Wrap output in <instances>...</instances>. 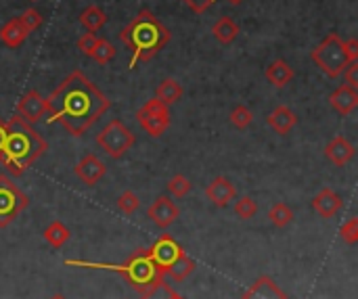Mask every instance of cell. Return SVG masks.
<instances>
[{
  "mask_svg": "<svg viewBox=\"0 0 358 299\" xmlns=\"http://www.w3.org/2000/svg\"><path fill=\"white\" fill-rule=\"evenodd\" d=\"M227 3H229V5H235V7H237V5H241V3H243V0H227Z\"/></svg>",
  "mask_w": 358,
  "mask_h": 299,
  "instance_id": "cell-40",
  "label": "cell"
},
{
  "mask_svg": "<svg viewBox=\"0 0 358 299\" xmlns=\"http://www.w3.org/2000/svg\"><path fill=\"white\" fill-rule=\"evenodd\" d=\"M67 266H80L93 270H109L124 276L136 293L147 291L149 287L164 280V274L156 266L149 249H136L124 264H103V262H86V260H65Z\"/></svg>",
  "mask_w": 358,
  "mask_h": 299,
  "instance_id": "cell-4",
  "label": "cell"
},
{
  "mask_svg": "<svg viewBox=\"0 0 358 299\" xmlns=\"http://www.w3.org/2000/svg\"><path fill=\"white\" fill-rule=\"evenodd\" d=\"M134 134L128 126H124L120 119H111L99 134H97V144L103 148V151L113 157L120 160L124 157L130 148L134 146Z\"/></svg>",
  "mask_w": 358,
  "mask_h": 299,
  "instance_id": "cell-7",
  "label": "cell"
},
{
  "mask_svg": "<svg viewBox=\"0 0 358 299\" xmlns=\"http://www.w3.org/2000/svg\"><path fill=\"white\" fill-rule=\"evenodd\" d=\"M166 189H168V193H170L172 197H176V199H182V197H187V195L191 193L193 184H191V180H189L187 176H182V174H176L174 178H170V180H168Z\"/></svg>",
  "mask_w": 358,
  "mask_h": 299,
  "instance_id": "cell-29",
  "label": "cell"
},
{
  "mask_svg": "<svg viewBox=\"0 0 358 299\" xmlns=\"http://www.w3.org/2000/svg\"><path fill=\"white\" fill-rule=\"evenodd\" d=\"M136 122L147 130L149 136H162L170 126V109L158 99H151L136 111Z\"/></svg>",
  "mask_w": 358,
  "mask_h": 299,
  "instance_id": "cell-8",
  "label": "cell"
},
{
  "mask_svg": "<svg viewBox=\"0 0 358 299\" xmlns=\"http://www.w3.org/2000/svg\"><path fill=\"white\" fill-rule=\"evenodd\" d=\"M9 134L3 148V164L11 176H23L28 168H32L46 151L48 142L42 134H38L32 124L23 122L21 117H11L9 122Z\"/></svg>",
  "mask_w": 358,
  "mask_h": 299,
  "instance_id": "cell-2",
  "label": "cell"
},
{
  "mask_svg": "<svg viewBox=\"0 0 358 299\" xmlns=\"http://www.w3.org/2000/svg\"><path fill=\"white\" fill-rule=\"evenodd\" d=\"M310 59L314 65L325 73L327 78H337L343 73V69L350 63V57L346 52V44L337 34H329L321 44L314 46L310 52Z\"/></svg>",
  "mask_w": 358,
  "mask_h": 299,
  "instance_id": "cell-5",
  "label": "cell"
},
{
  "mask_svg": "<svg viewBox=\"0 0 358 299\" xmlns=\"http://www.w3.org/2000/svg\"><path fill=\"white\" fill-rule=\"evenodd\" d=\"M195 268H197V264L187 255V251L166 270V276H170L174 282H182V280H187L193 272H195Z\"/></svg>",
  "mask_w": 358,
  "mask_h": 299,
  "instance_id": "cell-25",
  "label": "cell"
},
{
  "mask_svg": "<svg viewBox=\"0 0 358 299\" xmlns=\"http://www.w3.org/2000/svg\"><path fill=\"white\" fill-rule=\"evenodd\" d=\"M229 119H231V124H233L237 130H245V128H249V126H252V122H254V113H252V109H249V107H245V105H237V107L231 111Z\"/></svg>",
  "mask_w": 358,
  "mask_h": 299,
  "instance_id": "cell-30",
  "label": "cell"
},
{
  "mask_svg": "<svg viewBox=\"0 0 358 299\" xmlns=\"http://www.w3.org/2000/svg\"><path fill=\"white\" fill-rule=\"evenodd\" d=\"M182 86H180V82L178 80H174V78H166L160 86H158V90H156V99L158 101H162L164 105H174V103H178L180 99H182Z\"/></svg>",
  "mask_w": 358,
  "mask_h": 299,
  "instance_id": "cell-23",
  "label": "cell"
},
{
  "mask_svg": "<svg viewBox=\"0 0 358 299\" xmlns=\"http://www.w3.org/2000/svg\"><path fill=\"white\" fill-rule=\"evenodd\" d=\"M97 40H99V36H97V34L86 32L84 36H80V38H78V50H82L86 57H91V52H93V48H95V44H97Z\"/></svg>",
  "mask_w": 358,
  "mask_h": 299,
  "instance_id": "cell-35",
  "label": "cell"
},
{
  "mask_svg": "<svg viewBox=\"0 0 358 299\" xmlns=\"http://www.w3.org/2000/svg\"><path fill=\"white\" fill-rule=\"evenodd\" d=\"M50 299H65L63 295H55V297H50Z\"/></svg>",
  "mask_w": 358,
  "mask_h": 299,
  "instance_id": "cell-41",
  "label": "cell"
},
{
  "mask_svg": "<svg viewBox=\"0 0 358 299\" xmlns=\"http://www.w3.org/2000/svg\"><path fill=\"white\" fill-rule=\"evenodd\" d=\"M138 295H140V299H176L180 293H176L174 287H170L166 280H160L158 284L149 287L147 291H142Z\"/></svg>",
  "mask_w": 358,
  "mask_h": 299,
  "instance_id": "cell-27",
  "label": "cell"
},
{
  "mask_svg": "<svg viewBox=\"0 0 358 299\" xmlns=\"http://www.w3.org/2000/svg\"><path fill=\"white\" fill-rule=\"evenodd\" d=\"M258 213V205L252 197H241L235 201V215L241 220H252Z\"/></svg>",
  "mask_w": 358,
  "mask_h": 299,
  "instance_id": "cell-31",
  "label": "cell"
},
{
  "mask_svg": "<svg viewBox=\"0 0 358 299\" xmlns=\"http://www.w3.org/2000/svg\"><path fill=\"white\" fill-rule=\"evenodd\" d=\"M325 157L333 166H346L354 157V144L346 136H335L325 146Z\"/></svg>",
  "mask_w": 358,
  "mask_h": 299,
  "instance_id": "cell-17",
  "label": "cell"
},
{
  "mask_svg": "<svg viewBox=\"0 0 358 299\" xmlns=\"http://www.w3.org/2000/svg\"><path fill=\"white\" fill-rule=\"evenodd\" d=\"M292 220H294V211L288 203L279 201L268 209V222L274 229H285L288 224H292Z\"/></svg>",
  "mask_w": 358,
  "mask_h": 299,
  "instance_id": "cell-26",
  "label": "cell"
},
{
  "mask_svg": "<svg viewBox=\"0 0 358 299\" xmlns=\"http://www.w3.org/2000/svg\"><path fill=\"white\" fill-rule=\"evenodd\" d=\"M28 36L30 34L23 30V26L19 23L17 17L15 19H9L3 28H0V40H3V44L9 46V48H19L26 42Z\"/></svg>",
  "mask_w": 358,
  "mask_h": 299,
  "instance_id": "cell-20",
  "label": "cell"
},
{
  "mask_svg": "<svg viewBox=\"0 0 358 299\" xmlns=\"http://www.w3.org/2000/svg\"><path fill=\"white\" fill-rule=\"evenodd\" d=\"M185 3H187V7H189L193 13L203 15V13L214 5V0H185Z\"/></svg>",
  "mask_w": 358,
  "mask_h": 299,
  "instance_id": "cell-37",
  "label": "cell"
},
{
  "mask_svg": "<svg viewBox=\"0 0 358 299\" xmlns=\"http://www.w3.org/2000/svg\"><path fill=\"white\" fill-rule=\"evenodd\" d=\"M7 134H9V124L0 117V160H3V148H5V142H7Z\"/></svg>",
  "mask_w": 358,
  "mask_h": 299,
  "instance_id": "cell-39",
  "label": "cell"
},
{
  "mask_svg": "<svg viewBox=\"0 0 358 299\" xmlns=\"http://www.w3.org/2000/svg\"><path fill=\"white\" fill-rule=\"evenodd\" d=\"M48 107H46V99L38 93V90H28L19 103H17V117H21L28 124H36L42 117H46Z\"/></svg>",
  "mask_w": 358,
  "mask_h": 299,
  "instance_id": "cell-10",
  "label": "cell"
},
{
  "mask_svg": "<svg viewBox=\"0 0 358 299\" xmlns=\"http://www.w3.org/2000/svg\"><path fill=\"white\" fill-rule=\"evenodd\" d=\"M105 21H107V15H105V11H103L101 7H97V5H91V7H86V9L80 13V23H82L84 30L91 32V34H97V32L105 26Z\"/></svg>",
  "mask_w": 358,
  "mask_h": 299,
  "instance_id": "cell-24",
  "label": "cell"
},
{
  "mask_svg": "<svg viewBox=\"0 0 358 299\" xmlns=\"http://www.w3.org/2000/svg\"><path fill=\"white\" fill-rule=\"evenodd\" d=\"M341 205H343L341 197H339L335 191H331V189H321V191L314 195V199H312V209H314L321 218H325V220L333 218V215L341 209Z\"/></svg>",
  "mask_w": 358,
  "mask_h": 299,
  "instance_id": "cell-16",
  "label": "cell"
},
{
  "mask_svg": "<svg viewBox=\"0 0 358 299\" xmlns=\"http://www.w3.org/2000/svg\"><path fill=\"white\" fill-rule=\"evenodd\" d=\"M343 76H346V84L358 90V61L348 63V67L343 69Z\"/></svg>",
  "mask_w": 358,
  "mask_h": 299,
  "instance_id": "cell-36",
  "label": "cell"
},
{
  "mask_svg": "<svg viewBox=\"0 0 358 299\" xmlns=\"http://www.w3.org/2000/svg\"><path fill=\"white\" fill-rule=\"evenodd\" d=\"M211 34L220 44H231L239 36V26L231 17H220L216 23L211 26Z\"/></svg>",
  "mask_w": 358,
  "mask_h": 299,
  "instance_id": "cell-22",
  "label": "cell"
},
{
  "mask_svg": "<svg viewBox=\"0 0 358 299\" xmlns=\"http://www.w3.org/2000/svg\"><path fill=\"white\" fill-rule=\"evenodd\" d=\"M76 176L86 184V186H95L103 176H105V164L95 155V153H86L74 168Z\"/></svg>",
  "mask_w": 358,
  "mask_h": 299,
  "instance_id": "cell-14",
  "label": "cell"
},
{
  "mask_svg": "<svg viewBox=\"0 0 358 299\" xmlns=\"http://www.w3.org/2000/svg\"><path fill=\"white\" fill-rule=\"evenodd\" d=\"M113 57H115V46L109 40L99 38L95 48H93V52H91V59H95L101 65H107L109 61H113Z\"/></svg>",
  "mask_w": 358,
  "mask_h": 299,
  "instance_id": "cell-28",
  "label": "cell"
},
{
  "mask_svg": "<svg viewBox=\"0 0 358 299\" xmlns=\"http://www.w3.org/2000/svg\"><path fill=\"white\" fill-rule=\"evenodd\" d=\"M17 19H19V23L23 26V30H26L28 34L36 32V30L42 26V15H40V11H36V9H26Z\"/></svg>",
  "mask_w": 358,
  "mask_h": 299,
  "instance_id": "cell-32",
  "label": "cell"
},
{
  "mask_svg": "<svg viewBox=\"0 0 358 299\" xmlns=\"http://www.w3.org/2000/svg\"><path fill=\"white\" fill-rule=\"evenodd\" d=\"M264 76H266L268 84H272L274 88H285L294 80V69L288 61L276 59L264 69Z\"/></svg>",
  "mask_w": 358,
  "mask_h": 299,
  "instance_id": "cell-19",
  "label": "cell"
},
{
  "mask_svg": "<svg viewBox=\"0 0 358 299\" xmlns=\"http://www.w3.org/2000/svg\"><path fill=\"white\" fill-rule=\"evenodd\" d=\"M147 215H149V220L156 224L158 229H170L172 224L180 218V209H178V205L170 197H158L149 205Z\"/></svg>",
  "mask_w": 358,
  "mask_h": 299,
  "instance_id": "cell-11",
  "label": "cell"
},
{
  "mask_svg": "<svg viewBox=\"0 0 358 299\" xmlns=\"http://www.w3.org/2000/svg\"><path fill=\"white\" fill-rule=\"evenodd\" d=\"M266 122H268V126H270L276 134L285 136V134L292 132V128H296L298 115H296L288 105H279V107H274V111H270V115L266 117Z\"/></svg>",
  "mask_w": 358,
  "mask_h": 299,
  "instance_id": "cell-18",
  "label": "cell"
},
{
  "mask_svg": "<svg viewBox=\"0 0 358 299\" xmlns=\"http://www.w3.org/2000/svg\"><path fill=\"white\" fill-rule=\"evenodd\" d=\"M205 197L216 207H227L237 197V189H235V184L229 178L216 176L205 186Z\"/></svg>",
  "mask_w": 358,
  "mask_h": 299,
  "instance_id": "cell-13",
  "label": "cell"
},
{
  "mask_svg": "<svg viewBox=\"0 0 358 299\" xmlns=\"http://www.w3.org/2000/svg\"><path fill=\"white\" fill-rule=\"evenodd\" d=\"M48 122H59L67 134L84 136L111 107V101L76 69L46 99Z\"/></svg>",
  "mask_w": 358,
  "mask_h": 299,
  "instance_id": "cell-1",
  "label": "cell"
},
{
  "mask_svg": "<svg viewBox=\"0 0 358 299\" xmlns=\"http://www.w3.org/2000/svg\"><path fill=\"white\" fill-rule=\"evenodd\" d=\"M176 299H187V297H182V295H178V297H176Z\"/></svg>",
  "mask_w": 358,
  "mask_h": 299,
  "instance_id": "cell-42",
  "label": "cell"
},
{
  "mask_svg": "<svg viewBox=\"0 0 358 299\" xmlns=\"http://www.w3.org/2000/svg\"><path fill=\"white\" fill-rule=\"evenodd\" d=\"M28 205L30 197L7 174H0V229L13 224Z\"/></svg>",
  "mask_w": 358,
  "mask_h": 299,
  "instance_id": "cell-6",
  "label": "cell"
},
{
  "mask_svg": "<svg viewBox=\"0 0 358 299\" xmlns=\"http://www.w3.org/2000/svg\"><path fill=\"white\" fill-rule=\"evenodd\" d=\"M42 237H44V241H46L53 249H61V247L69 241L71 233H69V229L65 226V224H63L61 220H55V222H50L48 226L44 229Z\"/></svg>",
  "mask_w": 358,
  "mask_h": 299,
  "instance_id": "cell-21",
  "label": "cell"
},
{
  "mask_svg": "<svg viewBox=\"0 0 358 299\" xmlns=\"http://www.w3.org/2000/svg\"><path fill=\"white\" fill-rule=\"evenodd\" d=\"M149 253H151L156 266L160 268V272L166 276V270L185 253V249H182V245H180L178 241H174L170 235H162V237L151 245Z\"/></svg>",
  "mask_w": 358,
  "mask_h": 299,
  "instance_id": "cell-9",
  "label": "cell"
},
{
  "mask_svg": "<svg viewBox=\"0 0 358 299\" xmlns=\"http://www.w3.org/2000/svg\"><path fill=\"white\" fill-rule=\"evenodd\" d=\"M329 105L339 113V115H350L356 107H358V90L341 84L339 88H335L329 97Z\"/></svg>",
  "mask_w": 358,
  "mask_h": 299,
  "instance_id": "cell-15",
  "label": "cell"
},
{
  "mask_svg": "<svg viewBox=\"0 0 358 299\" xmlns=\"http://www.w3.org/2000/svg\"><path fill=\"white\" fill-rule=\"evenodd\" d=\"M241 299H290V297L274 282V278L262 274L245 289Z\"/></svg>",
  "mask_w": 358,
  "mask_h": 299,
  "instance_id": "cell-12",
  "label": "cell"
},
{
  "mask_svg": "<svg viewBox=\"0 0 358 299\" xmlns=\"http://www.w3.org/2000/svg\"><path fill=\"white\" fill-rule=\"evenodd\" d=\"M32 3H36V0H32Z\"/></svg>",
  "mask_w": 358,
  "mask_h": 299,
  "instance_id": "cell-43",
  "label": "cell"
},
{
  "mask_svg": "<svg viewBox=\"0 0 358 299\" xmlns=\"http://www.w3.org/2000/svg\"><path fill=\"white\" fill-rule=\"evenodd\" d=\"M138 205H140V199H138L132 191H124V193L117 197V207H120V211L126 213V215H132V213L138 209Z\"/></svg>",
  "mask_w": 358,
  "mask_h": 299,
  "instance_id": "cell-33",
  "label": "cell"
},
{
  "mask_svg": "<svg viewBox=\"0 0 358 299\" xmlns=\"http://www.w3.org/2000/svg\"><path fill=\"white\" fill-rule=\"evenodd\" d=\"M120 42L128 46V50L132 52L128 67L134 69L136 63L151 61L170 42V30L149 9H142L120 32Z\"/></svg>",
  "mask_w": 358,
  "mask_h": 299,
  "instance_id": "cell-3",
  "label": "cell"
},
{
  "mask_svg": "<svg viewBox=\"0 0 358 299\" xmlns=\"http://www.w3.org/2000/svg\"><path fill=\"white\" fill-rule=\"evenodd\" d=\"M343 44H346V52H348L350 61H358V40L350 38V40H343Z\"/></svg>",
  "mask_w": 358,
  "mask_h": 299,
  "instance_id": "cell-38",
  "label": "cell"
},
{
  "mask_svg": "<svg viewBox=\"0 0 358 299\" xmlns=\"http://www.w3.org/2000/svg\"><path fill=\"white\" fill-rule=\"evenodd\" d=\"M339 235L348 245H354L358 241V218H350L346 224H341Z\"/></svg>",
  "mask_w": 358,
  "mask_h": 299,
  "instance_id": "cell-34",
  "label": "cell"
}]
</instances>
